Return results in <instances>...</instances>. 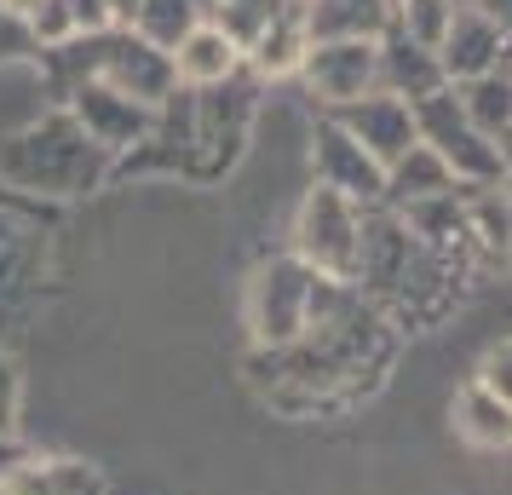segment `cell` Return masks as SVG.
Returning <instances> with one entry per match:
<instances>
[{"mask_svg":"<svg viewBox=\"0 0 512 495\" xmlns=\"http://www.w3.org/2000/svg\"><path fill=\"white\" fill-rule=\"evenodd\" d=\"M357 254H363V213L346 202L340 190L311 185L294 219V260L317 277V283L351 288L357 283Z\"/></svg>","mask_w":512,"mask_h":495,"instance_id":"6da1fadb","label":"cell"},{"mask_svg":"<svg viewBox=\"0 0 512 495\" xmlns=\"http://www.w3.org/2000/svg\"><path fill=\"white\" fill-rule=\"evenodd\" d=\"M317 300H323V283L305 271L294 254L288 260H265L248 283V329H254L259 352H282L294 346L311 317H317Z\"/></svg>","mask_w":512,"mask_h":495,"instance_id":"7a4b0ae2","label":"cell"},{"mask_svg":"<svg viewBox=\"0 0 512 495\" xmlns=\"http://www.w3.org/2000/svg\"><path fill=\"white\" fill-rule=\"evenodd\" d=\"M415 110V139L438 156L443 167H449V179L461 185V179H472L478 190H489V185H501V173H507V156L495 150V144H484L472 127H466V116H461V104H455V93H426V98H415L409 104Z\"/></svg>","mask_w":512,"mask_h":495,"instance_id":"3957f363","label":"cell"},{"mask_svg":"<svg viewBox=\"0 0 512 495\" xmlns=\"http://www.w3.org/2000/svg\"><path fill=\"white\" fill-rule=\"evenodd\" d=\"M6 156H35V167H18V173H6L18 190H47V196H81V190H93L98 167H87L93 156V139L75 127L70 116L47 121V127H35L24 139H6Z\"/></svg>","mask_w":512,"mask_h":495,"instance_id":"277c9868","label":"cell"},{"mask_svg":"<svg viewBox=\"0 0 512 495\" xmlns=\"http://www.w3.org/2000/svg\"><path fill=\"white\" fill-rule=\"evenodd\" d=\"M334 127H340L380 173H392V167L420 144L415 139V110L397 93H369V98H357V104H340V121H334Z\"/></svg>","mask_w":512,"mask_h":495,"instance_id":"5b68a950","label":"cell"},{"mask_svg":"<svg viewBox=\"0 0 512 495\" xmlns=\"http://www.w3.org/2000/svg\"><path fill=\"white\" fill-rule=\"evenodd\" d=\"M432 64H438L443 81H478V75H495V64L507 70V29L489 24L484 12H472V6H455Z\"/></svg>","mask_w":512,"mask_h":495,"instance_id":"8992f818","label":"cell"},{"mask_svg":"<svg viewBox=\"0 0 512 495\" xmlns=\"http://www.w3.org/2000/svg\"><path fill=\"white\" fill-rule=\"evenodd\" d=\"M300 70L311 75L323 104H357L380 81V47L374 41H317Z\"/></svg>","mask_w":512,"mask_h":495,"instance_id":"52a82bcc","label":"cell"},{"mask_svg":"<svg viewBox=\"0 0 512 495\" xmlns=\"http://www.w3.org/2000/svg\"><path fill=\"white\" fill-rule=\"evenodd\" d=\"M93 81H104L110 93H121V98H133V104H144V110H156V104H167V93L179 87L173 81V64H167V52H156V47H144L139 35L133 41H121L104 64H98V75Z\"/></svg>","mask_w":512,"mask_h":495,"instance_id":"ba28073f","label":"cell"},{"mask_svg":"<svg viewBox=\"0 0 512 495\" xmlns=\"http://www.w3.org/2000/svg\"><path fill=\"white\" fill-rule=\"evenodd\" d=\"M156 121V110H144L133 98L110 93L104 81H87L81 93H75V127L98 144V150H121V144H139L144 127Z\"/></svg>","mask_w":512,"mask_h":495,"instance_id":"9c48e42d","label":"cell"},{"mask_svg":"<svg viewBox=\"0 0 512 495\" xmlns=\"http://www.w3.org/2000/svg\"><path fill=\"white\" fill-rule=\"evenodd\" d=\"M317 185L340 190L346 202L363 208V202H380V196H386V173H380L340 127H323V133H317Z\"/></svg>","mask_w":512,"mask_h":495,"instance_id":"30bf717a","label":"cell"},{"mask_svg":"<svg viewBox=\"0 0 512 495\" xmlns=\"http://www.w3.org/2000/svg\"><path fill=\"white\" fill-rule=\"evenodd\" d=\"M167 64H173V81H185V87H219V81L236 75L242 47L219 24H196L179 47L167 52Z\"/></svg>","mask_w":512,"mask_h":495,"instance_id":"8fae6325","label":"cell"},{"mask_svg":"<svg viewBox=\"0 0 512 495\" xmlns=\"http://www.w3.org/2000/svg\"><path fill=\"white\" fill-rule=\"evenodd\" d=\"M386 24V0H311L305 6V35L317 41H374Z\"/></svg>","mask_w":512,"mask_h":495,"instance_id":"7c38bea8","label":"cell"},{"mask_svg":"<svg viewBox=\"0 0 512 495\" xmlns=\"http://www.w3.org/2000/svg\"><path fill=\"white\" fill-rule=\"evenodd\" d=\"M248 52H254V70H259V75H294V70L305 64V52H311L305 12H294V6H277V12H271V24H265L254 41H248Z\"/></svg>","mask_w":512,"mask_h":495,"instance_id":"4fadbf2b","label":"cell"},{"mask_svg":"<svg viewBox=\"0 0 512 495\" xmlns=\"http://www.w3.org/2000/svg\"><path fill=\"white\" fill-rule=\"evenodd\" d=\"M449 415H455V432H461L466 444H478V449H507L512 444V403L484 392L478 380L461 386V398H455Z\"/></svg>","mask_w":512,"mask_h":495,"instance_id":"5bb4252c","label":"cell"},{"mask_svg":"<svg viewBox=\"0 0 512 495\" xmlns=\"http://www.w3.org/2000/svg\"><path fill=\"white\" fill-rule=\"evenodd\" d=\"M116 24V12L104 0H41V12L29 18L35 41L47 47H64V41H81V35H104Z\"/></svg>","mask_w":512,"mask_h":495,"instance_id":"9a60e30c","label":"cell"},{"mask_svg":"<svg viewBox=\"0 0 512 495\" xmlns=\"http://www.w3.org/2000/svg\"><path fill=\"white\" fill-rule=\"evenodd\" d=\"M0 495H104V478L87 461H29Z\"/></svg>","mask_w":512,"mask_h":495,"instance_id":"2e32d148","label":"cell"},{"mask_svg":"<svg viewBox=\"0 0 512 495\" xmlns=\"http://www.w3.org/2000/svg\"><path fill=\"white\" fill-rule=\"evenodd\" d=\"M386 196L403 202V208H415V202H432V196H455V179H449V167H443L426 144H415V150L386 173Z\"/></svg>","mask_w":512,"mask_h":495,"instance_id":"e0dca14e","label":"cell"},{"mask_svg":"<svg viewBox=\"0 0 512 495\" xmlns=\"http://www.w3.org/2000/svg\"><path fill=\"white\" fill-rule=\"evenodd\" d=\"M455 104H461L466 127H472L484 144H495V150L507 144V70L466 81V98H455Z\"/></svg>","mask_w":512,"mask_h":495,"instance_id":"ac0fdd59","label":"cell"},{"mask_svg":"<svg viewBox=\"0 0 512 495\" xmlns=\"http://www.w3.org/2000/svg\"><path fill=\"white\" fill-rule=\"evenodd\" d=\"M133 18H139V41H144V47H156V52H173L190 29L202 24L190 0H139V12H133Z\"/></svg>","mask_w":512,"mask_h":495,"instance_id":"d6986e66","label":"cell"},{"mask_svg":"<svg viewBox=\"0 0 512 495\" xmlns=\"http://www.w3.org/2000/svg\"><path fill=\"white\" fill-rule=\"evenodd\" d=\"M449 18H455L449 0H403V29H409V41H415L420 52H438Z\"/></svg>","mask_w":512,"mask_h":495,"instance_id":"ffe728a7","label":"cell"},{"mask_svg":"<svg viewBox=\"0 0 512 495\" xmlns=\"http://www.w3.org/2000/svg\"><path fill=\"white\" fill-rule=\"evenodd\" d=\"M18 415H24V369L18 357L0 352V438H18Z\"/></svg>","mask_w":512,"mask_h":495,"instance_id":"44dd1931","label":"cell"},{"mask_svg":"<svg viewBox=\"0 0 512 495\" xmlns=\"http://www.w3.org/2000/svg\"><path fill=\"white\" fill-rule=\"evenodd\" d=\"M507 363H512V346H507V340H495V346H489V352H484V369H478V386H484V392H495V398H501V403H512V386H507Z\"/></svg>","mask_w":512,"mask_h":495,"instance_id":"7402d4cb","label":"cell"},{"mask_svg":"<svg viewBox=\"0 0 512 495\" xmlns=\"http://www.w3.org/2000/svg\"><path fill=\"white\" fill-rule=\"evenodd\" d=\"M29 461H35V455H29L18 438H0V490H6V484H12V478L29 467Z\"/></svg>","mask_w":512,"mask_h":495,"instance_id":"603a6c76","label":"cell"},{"mask_svg":"<svg viewBox=\"0 0 512 495\" xmlns=\"http://www.w3.org/2000/svg\"><path fill=\"white\" fill-rule=\"evenodd\" d=\"M41 12V0H0V18H12V24H29Z\"/></svg>","mask_w":512,"mask_h":495,"instance_id":"cb8c5ba5","label":"cell"},{"mask_svg":"<svg viewBox=\"0 0 512 495\" xmlns=\"http://www.w3.org/2000/svg\"><path fill=\"white\" fill-rule=\"evenodd\" d=\"M282 6H294V12H305V6H311V0H282Z\"/></svg>","mask_w":512,"mask_h":495,"instance_id":"d4e9b609","label":"cell"}]
</instances>
